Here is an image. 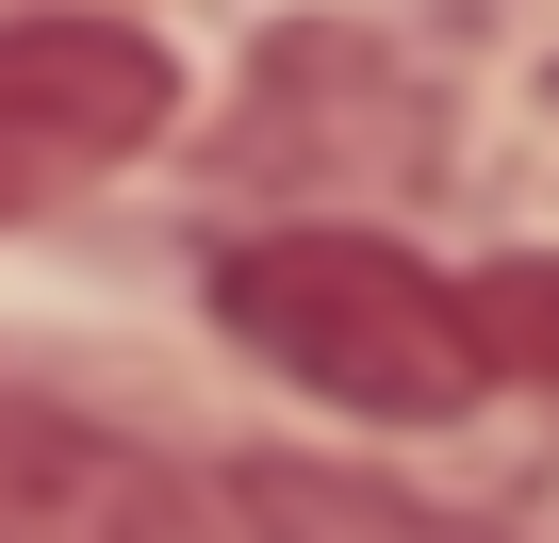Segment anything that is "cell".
Listing matches in <instances>:
<instances>
[{"mask_svg":"<svg viewBox=\"0 0 559 543\" xmlns=\"http://www.w3.org/2000/svg\"><path fill=\"white\" fill-rule=\"evenodd\" d=\"M0 543H230V527L165 445L0 379Z\"/></svg>","mask_w":559,"mask_h":543,"instance_id":"cell-3","label":"cell"},{"mask_svg":"<svg viewBox=\"0 0 559 543\" xmlns=\"http://www.w3.org/2000/svg\"><path fill=\"white\" fill-rule=\"evenodd\" d=\"M461 330H477V379H559V263H477Z\"/></svg>","mask_w":559,"mask_h":543,"instance_id":"cell-5","label":"cell"},{"mask_svg":"<svg viewBox=\"0 0 559 543\" xmlns=\"http://www.w3.org/2000/svg\"><path fill=\"white\" fill-rule=\"evenodd\" d=\"M214 314L330 412H379V428H461L493 379H477V330H461V281H428L412 247L379 231H247L214 247Z\"/></svg>","mask_w":559,"mask_h":543,"instance_id":"cell-1","label":"cell"},{"mask_svg":"<svg viewBox=\"0 0 559 543\" xmlns=\"http://www.w3.org/2000/svg\"><path fill=\"white\" fill-rule=\"evenodd\" d=\"M230 510H247V543H510L477 510H428V494L330 477V461H230Z\"/></svg>","mask_w":559,"mask_h":543,"instance_id":"cell-4","label":"cell"},{"mask_svg":"<svg viewBox=\"0 0 559 543\" xmlns=\"http://www.w3.org/2000/svg\"><path fill=\"white\" fill-rule=\"evenodd\" d=\"M165 116H181V67L132 17H0V231L165 149Z\"/></svg>","mask_w":559,"mask_h":543,"instance_id":"cell-2","label":"cell"}]
</instances>
